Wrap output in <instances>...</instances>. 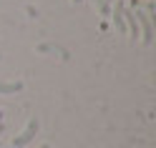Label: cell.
I'll return each instance as SVG.
<instances>
[{"mask_svg":"<svg viewBox=\"0 0 156 148\" xmlns=\"http://www.w3.org/2000/svg\"><path fill=\"white\" fill-rule=\"evenodd\" d=\"M18 91H23V83L20 81H15V83L0 81V95H10V93H18Z\"/></svg>","mask_w":156,"mask_h":148,"instance_id":"5","label":"cell"},{"mask_svg":"<svg viewBox=\"0 0 156 148\" xmlns=\"http://www.w3.org/2000/svg\"><path fill=\"white\" fill-rule=\"evenodd\" d=\"M41 148H48V146H45V143H43V146H41Z\"/></svg>","mask_w":156,"mask_h":148,"instance_id":"10","label":"cell"},{"mask_svg":"<svg viewBox=\"0 0 156 148\" xmlns=\"http://www.w3.org/2000/svg\"><path fill=\"white\" fill-rule=\"evenodd\" d=\"M35 133H38V121H35V118H30L28 126H25V131H23L20 136L13 138V148H25V146L35 138Z\"/></svg>","mask_w":156,"mask_h":148,"instance_id":"2","label":"cell"},{"mask_svg":"<svg viewBox=\"0 0 156 148\" xmlns=\"http://www.w3.org/2000/svg\"><path fill=\"white\" fill-rule=\"evenodd\" d=\"M123 10H126V0H116V8H113V23L121 33H126V23H123Z\"/></svg>","mask_w":156,"mask_h":148,"instance_id":"3","label":"cell"},{"mask_svg":"<svg viewBox=\"0 0 156 148\" xmlns=\"http://www.w3.org/2000/svg\"><path fill=\"white\" fill-rule=\"evenodd\" d=\"M71 3H73V5H76V3H81V0H71Z\"/></svg>","mask_w":156,"mask_h":148,"instance_id":"9","label":"cell"},{"mask_svg":"<svg viewBox=\"0 0 156 148\" xmlns=\"http://www.w3.org/2000/svg\"><path fill=\"white\" fill-rule=\"evenodd\" d=\"M93 5H96V8H98V10H101V0H93Z\"/></svg>","mask_w":156,"mask_h":148,"instance_id":"7","label":"cell"},{"mask_svg":"<svg viewBox=\"0 0 156 148\" xmlns=\"http://www.w3.org/2000/svg\"><path fill=\"white\" fill-rule=\"evenodd\" d=\"M133 15H136V23H139V28H141V43L144 45H151V40H154V23H151V15H144V13H139L133 8Z\"/></svg>","mask_w":156,"mask_h":148,"instance_id":"1","label":"cell"},{"mask_svg":"<svg viewBox=\"0 0 156 148\" xmlns=\"http://www.w3.org/2000/svg\"><path fill=\"white\" fill-rule=\"evenodd\" d=\"M123 23H126V30H129L133 38L139 35V23H136V15H133V10H123Z\"/></svg>","mask_w":156,"mask_h":148,"instance_id":"4","label":"cell"},{"mask_svg":"<svg viewBox=\"0 0 156 148\" xmlns=\"http://www.w3.org/2000/svg\"><path fill=\"white\" fill-rule=\"evenodd\" d=\"M0 133H3V113H0Z\"/></svg>","mask_w":156,"mask_h":148,"instance_id":"8","label":"cell"},{"mask_svg":"<svg viewBox=\"0 0 156 148\" xmlns=\"http://www.w3.org/2000/svg\"><path fill=\"white\" fill-rule=\"evenodd\" d=\"M101 15H111V0H101Z\"/></svg>","mask_w":156,"mask_h":148,"instance_id":"6","label":"cell"}]
</instances>
